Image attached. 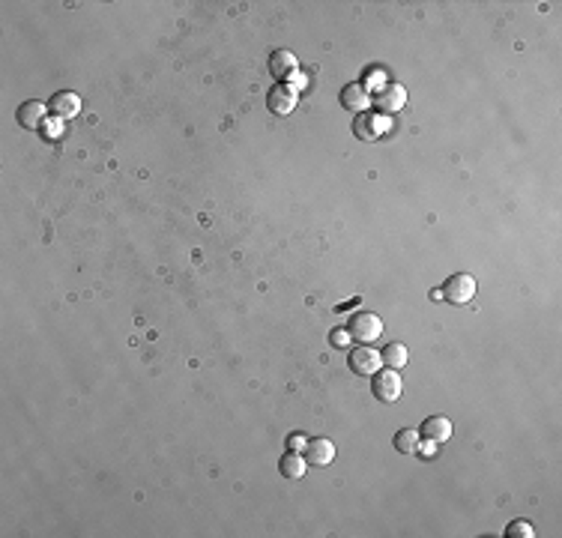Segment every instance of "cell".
<instances>
[{"label": "cell", "mask_w": 562, "mask_h": 538, "mask_svg": "<svg viewBox=\"0 0 562 538\" xmlns=\"http://www.w3.org/2000/svg\"><path fill=\"white\" fill-rule=\"evenodd\" d=\"M347 332H350L353 341H362V344H371L377 341L380 332H383V320L377 314H368V311H362V314H353L350 323H347Z\"/></svg>", "instance_id": "6da1fadb"}, {"label": "cell", "mask_w": 562, "mask_h": 538, "mask_svg": "<svg viewBox=\"0 0 562 538\" xmlns=\"http://www.w3.org/2000/svg\"><path fill=\"white\" fill-rule=\"evenodd\" d=\"M443 296L448 299V302H455V305H464V302H470L472 296H476V281H472V275H452V279L446 281V287H443Z\"/></svg>", "instance_id": "7a4b0ae2"}, {"label": "cell", "mask_w": 562, "mask_h": 538, "mask_svg": "<svg viewBox=\"0 0 562 538\" xmlns=\"http://www.w3.org/2000/svg\"><path fill=\"white\" fill-rule=\"evenodd\" d=\"M401 392H404V386H401V377H398V371H377L374 374V395L380 398V401H386V404H392V401H398L401 398Z\"/></svg>", "instance_id": "3957f363"}, {"label": "cell", "mask_w": 562, "mask_h": 538, "mask_svg": "<svg viewBox=\"0 0 562 538\" xmlns=\"http://www.w3.org/2000/svg\"><path fill=\"white\" fill-rule=\"evenodd\" d=\"M350 368H353V374H362V377H374V374L383 368V359H380L377 350H371L365 344V347H359L350 353Z\"/></svg>", "instance_id": "277c9868"}, {"label": "cell", "mask_w": 562, "mask_h": 538, "mask_svg": "<svg viewBox=\"0 0 562 538\" xmlns=\"http://www.w3.org/2000/svg\"><path fill=\"white\" fill-rule=\"evenodd\" d=\"M386 129H389V120H386L383 114H362L353 123V132H356V137H362V141H377Z\"/></svg>", "instance_id": "5b68a950"}, {"label": "cell", "mask_w": 562, "mask_h": 538, "mask_svg": "<svg viewBox=\"0 0 562 538\" xmlns=\"http://www.w3.org/2000/svg\"><path fill=\"white\" fill-rule=\"evenodd\" d=\"M335 460V446L329 440H311L305 446V464L311 467H326Z\"/></svg>", "instance_id": "8992f818"}, {"label": "cell", "mask_w": 562, "mask_h": 538, "mask_svg": "<svg viewBox=\"0 0 562 538\" xmlns=\"http://www.w3.org/2000/svg\"><path fill=\"white\" fill-rule=\"evenodd\" d=\"M407 102V93L401 84H386L380 96H377V108L383 111V114H392V111H401Z\"/></svg>", "instance_id": "52a82bcc"}, {"label": "cell", "mask_w": 562, "mask_h": 538, "mask_svg": "<svg viewBox=\"0 0 562 538\" xmlns=\"http://www.w3.org/2000/svg\"><path fill=\"white\" fill-rule=\"evenodd\" d=\"M296 108V90L287 84H279L276 90L269 93V111L272 114H291Z\"/></svg>", "instance_id": "ba28073f"}, {"label": "cell", "mask_w": 562, "mask_h": 538, "mask_svg": "<svg viewBox=\"0 0 562 538\" xmlns=\"http://www.w3.org/2000/svg\"><path fill=\"white\" fill-rule=\"evenodd\" d=\"M419 436H424V440H431V443H446L448 436H452V422L443 419V416H431L428 422L422 424Z\"/></svg>", "instance_id": "9c48e42d"}, {"label": "cell", "mask_w": 562, "mask_h": 538, "mask_svg": "<svg viewBox=\"0 0 562 538\" xmlns=\"http://www.w3.org/2000/svg\"><path fill=\"white\" fill-rule=\"evenodd\" d=\"M45 120V105L42 102H24L18 108V123L24 129H39Z\"/></svg>", "instance_id": "30bf717a"}, {"label": "cell", "mask_w": 562, "mask_h": 538, "mask_svg": "<svg viewBox=\"0 0 562 538\" xmlns=\"http://www.w3.org/2000/svg\"><path fill=\"white\" fill-rule=\"evenodd\" d=\"M269 72L276 75L279 81H284V78H293L296 75V60H293V54H287V51H276L269 57Z\"/></svg>", "instance_id": "8fae6325"}, {"label": "cell", "mask_w": 562, "mask_h": 538, "mask_svg": "<svg viewBox=\"0 0 562 538\" xmlns=\"http://www.w3.org/2000/svg\"><path fill=\"white\" fill-rule=\"evenodd\" d=\"M368 93H365V87L362 84H347L344 90H341V105L347 108V111H362V108H368Z\"/></svg>", "instance_id": "7c38bea8"}, {"label": "cell", "mask_w": 562, "mask_h": 538, "mask_svg": "<svg viewBox=\"0 0 562 538\" xmlns=\"http://www.w3.org/2000/svg\"><path fill=\"white\" fill-rule=\"evenodd\" d=\"M51 111H54L60 120H63V117H75L81 111V99L75 96V93H57L51 99Z\"/></svg>", "instance_id": "4fadbf2b"}, {"label": "cell", "mask_w": 562, "mask_h": 538, "mask_svg": "<svg viewBox=\"0 0 562 538\" xmlns=\"http://www.w3.org/2000/svg\"><path fill=\"white\" fill-rule=\"evenodd\" d=\"M279 470H281L284 479H303V475H305V455L287 452V455L279 460Z\"/></svg>", "instance_id": "5bb4252c"}, {"label": "cell", "mask_w": 562, "mask_h": 538, "mask_svg": "<svg viewBox=\"0 0 562 538\" xmlns=\"http://www.w3.org/2000/svg\"><path fill=\"white\" fill-rule=\"evenodd\" d=\"M380 359H383V365H389L392 371H401L407 365V347L404 344H389L380 353Z\"/></svg>", "instance_id": "9a60e30c"}, {"label": "cell", "mask_w": 562, "mask_h": 538, "mask_svg": "<svg viewBox=\"0 0 562 538\" xmlns=\"http://www.w3.org/2000/svg\"><path fill=\"white\" fill-rule=\"evenodd\" d=\"M416 446H419V431L404 428V431H398V434H395V448H398V452L413 455V452H416Z\"/></svg>", "instance_id": "2e32d148"}, {"label": "cell", "mask_w": 562, "mask_h": 538, "mask_svg": "<svg viewBox=\"0 0 562 538\" xmlns=\"http://www.w3.org/2000/svg\"><path fill=\"white\" fill-rule=\"evenodd\" d=\"M362 87H365V90H383V87H386V75L380 69H371L365 75V84H362Z\"/></svg>", "instance_id": "e0dca14e"}, {"label": "cell", "mask_w": 562, "mask_h": 538, "mask_svg": "<svg viewBox=\"0 0 562 538\" xmlns=\"http://www.w3.org/2000/svg\"><path fill=\"white\" fill-rule=\"evenodd\" d=\"M506 535H511V538H532L535 532H532V527H530L527 520H515V523L508 527V532H506Z\"/></svg>", "instance_id": "ac0fdd59"}, {"label": "cell", "mask_w": 562, "mask_h": 538, "mask_svg": "<svg viewBox=\"0 0 562 538\" xmlns=\"http://www.w3.org/2000/svg\"><path fill=\"white\" fill-rule=\"evenodd\" d=\"M305 446H308V443H305L303 434H293V436H291V452H305Z\"/></svg>", "instance_id": "d6986e66"}, {"label": "cell", "mask_w": 562, "mask_h": 538, "mask_svg": "<svg viewBox=\"0 0 562 538\" xmlns=\"http://www.w3.org/2000/svg\"><path fill=\"white\" fill-rule=\"evenodd\" d=\"M347 338H350V332H347V329H338V332H332V344H335V347H344Z\"/></svg>", "instance_id": "ffe728a7"}, {"label": "cell", "mask_w": 562, "mask_h": 538, "mask_svg": "<svg viewBox=\"0 0 562 538\" xmlns=\"http://www.w3.org/2000/svg\"><path fill=\"white\" fill-rule=\"evenodd\" d=\"M434 446H436V443H431V440H428L424 446H416V452H422V455H434Z\"/></svg>", "instance_id": "44dd1931"}]
</instances>
